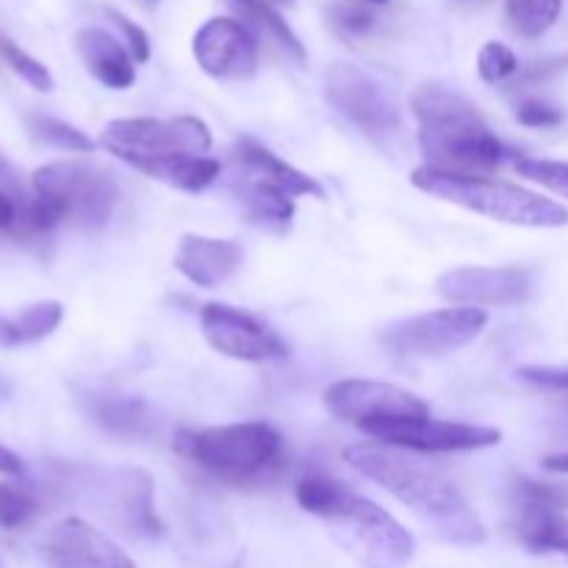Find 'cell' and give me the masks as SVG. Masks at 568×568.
Returning <instances> with one entry per match:
<instances>
[{
  "mask_svg": "<svg viewBox=\"0 0 568 568\" xmlns=\"http://www.w3.org/2000/svg\"><path fill=\"white\" fill-rule=\"evenodd\" d=\"M150 3H155V0H150Z\"/></svg>",
  "mask_w": 568,
  "mask_h": 568,
  "instance_id": "obj_43",
  "label": "cell"
},
{
  "mask_svg": "<svg viewBox=\"0 0 568 568\" xmlns=\"http://www.w3.org/2000/svg\"><path fill=\"white\" fill-rule=\"evenodd\" d=\"M26 471V464H22L20 455L11 453L9 447H3L0 444V475H9V477H17Z\"/></svg>",
  "mask_w": 568,
  "mask_h": 568,
  "instance_id": "obj_37",
  "label": "cell"
},
{
  "mask_svg": "<svg viewBox=\"0 0 568 568\" xmlns=\"http://www.w3.org/2000/svg\"><path fill=\"white\" fill-rule=\"evenodd\" d=\"M231 192L236 194L244 214L255 225L275 233H286L292 227L294 197L288 192H283L277 183H272L270 178L258 175L253 170H244V166H233Z\"/></svg>",
  "mask_w": 568,
  "mask_h": 568,
  "instance_id": "obj_17",
  "label": "cell"
},
{
  "mask_svg": "<svg viewBox=\"0 0 568 568\" xmlns=\"http://www.w3.org/2000/svg\"><path fill=\"white\" fill-rule=\"evenodd\" d=\"M75 50L87 70L109 89H131L136 81L133 55L103 28H81L75 33Z\"/></svg>",
  "mask_w": 568,
  "mask_h": 568,
  "instance_id": "obj_18",
  "label": "cell"
},
{
  "mask_svg": "<svg viewBox=\"0 0 568 568\" xmlns=\"http://www.w3.org/2000/svg\"><path fill=\"white\" fill-rule=\"evenodd\" d=\"M200 325L211 347L227 358L258 364V361H277L288 355V347L272 327L247 311L231 308L225 303L203 305Z\"/></svg>",
  "mask_w": 568,
  "mask_h": 568,
  "instance_id": "obj_11",
  "label": "cell"
},
{
  "mask_svg": "<svg viewBox=\"0 0 568 568\" xmlns=\"http://www.w3.org/2000/svg\"><path fill=\"white\" fill-rule=\"evenodd\" d=\"M39 503L28 488L0 483V530H20L37 516Z\"/></svg>",
  "mask_w": 568,
  "mask_h": 568,
  "instance_id": "obj_29",
  "label": "cell"
},
{
  "mask_svg": "<svg viewBox=\"0 0 568 568\" xmlns=\"http://www.w3.org/2000/svg\"><path fill=\"white\" fill-rule=\"evenodd\" d=\"M33 203V200H31ZM31 209V205H28ZM26 205H20L17 200H11L9 194L0 192V233H11V236H20L22 220L28 214Z\"/></svg>",
  "mask_w": 568,
  "mask_h": 568,
  "instance_id": "obj_36",
  "label": "cell"
},
{
  "mask_svg": "<svg viewBox=\"0 0 568 568\" xmlns=\"http://www.w3.org/2000/svg\"><path fill=\"white\" fill-rule=\"evenodd\" d=\"M270 3H286V6H292L294 0H270Z\"/></svg>",
  "mask_w": 568,
  "mask_h": 568,
  "instance_id": "obj_40",
  "label": "cell"
},
{
  "mask_svg": "<svg viewBox=\"0 0 568 568\" xmlns=\"http://www.w3.org/2000/svg\"><path fill=\"white\" fill-rule=\"evenodd\" d=\"M133 170L144 172L148 178L166 183L172 189L197 194L205 192L220 178L222 164L216 159H209V155H166V159L136 161Z\"/></svg>",
  "mask_w": 568,
  "mask_h": 568,
  "instance_id": "obj_21",
  "label": "cell"
},
{
  "mask_svg": "<svg viewBox=\"0 0 568 568\" xmlns=\"http://www.w3.org/2000/svg\"><path fill=\"white\" fill-rule=\"evenodd\" d=\"M460 3H469V0H460Z\"/></svg>",
  "mask_w": 568,
  "mask_h": 568,
  "instance_id": "obj_42",
  "label": "cell"
},
{
  "mask_svg": "<svg viewBox=\"0 0 568 568\" xmlns=\"http://www.w3.org/2000/svg\"><path fill=\"white\" fill-rule=\"evenodd\" d=\"M87 410L103 430L116 433V436L142 438L150 436L155 427L153 408L142 397L114 392L87 394Z\"/></svg>",
  "mask_w": 568,
  "mask_h": 568,
  "instance_id": "obj_20",
  "label": "cell"
},
{
  "mask_svg": "<svg viewBox=\"0 0 568 568\" xmlns=\"http://www.w3.org/2000/svg\"><path fill=\"white\" fill-rule=\"evenodd\" d=\"M33 203L22 220L20 239L44 236L59 225L98 231L120 200L114 175L94 161H50L31 175Z\"/></svg>",
  "mask_w": 568,
  "mask_h": 568,
  "instance_id": "obj_4",
  "label": "cell"
},
{
  "mask_svg": "<svg viewBox=\"0 0 568 568\" xmlns=\"http://www.w3.org/2000/svg\"><path fill=\"white\" fill-rule=\"evenodd\" d=\"M28 131L42 144H50L55 150H67V153H92L94 150V139H89L87 133L78 131L70 122L55 120V116L48 114L28 116Z\"/></svg>",
  "mask_w": 568,
  "mask_h": 568,
  "instance_id": "obj_26",
  "label": "cell"
},
{
  "mask_svg": "<svg viewBox=\"0 0 568 568\" xmlns=\"http://www.w3.org/2000/svg\"><path fill=\"white\" fill-rule=\"evenodd\" d=\"M514 536L530 552H560L568 558V516L558 510L521 508L514 521Z\"/></svg>",
  "mask_w": 568,
  "mask_h": 568,
  "instance_id": "obj_22",
  "label": "cell"
},
{
  "mask_svg": "<svg viewBox=\"0 0 568 568\" xmlns=\"http://www.w3.org/2000/svg\"><path fill=\"white\" fill-rule=\"evenodd\" d=\"M325 98L342 116L366 133H392L399 128V109L392 94L366 70L336 61L325 72Z\"/></svg>",
  "mask_w": 568,
  "mask_h": 568,
  "instance_id": "obj_10",
  "label": "cell"
},
{
  "mask_svg": "<svg viewBox=\"0 0 568 568\" xmlns=\"http://www.w3.org/2000/svg\"><path fill=\"white\" fill-rule=\"evenodd\" d=\"M0 59H3L6 64H9V70L17 72L28 87L37 89V92H50V89H53V75H50L48 67L6 37H0Z\"/></svg>",
  "mask_w": 568,
  "mask_h": 568,
  "instance_id": "obj_28",
  "label": "cell"
},
{
  "mask_svg": "<svg viewBox=\"0 0 568 568\" xmlns=\"http://www.w3.org/2000/svg\"><path fill=\"white\" fill-rule=\"evenodd\" d=\"M364 3H375V6H381V3H388V0H364Z\"/></svg>",
  "mask_w": 568,
  "mask_h": 568,
  "instance_id": "obj_39",
  "label": "cell"
},
{
  "mask_svg": "<svg viewBox=\"0 0 568 568\" xmlns=\"http://www.w3.org/2000/svg\"><path fill=\"white\" fill-rule=\"evenodd\" d=\"M50 568H136L131 558L98 527L83 519H64L44 538Z\"/></svg>",
  "mask_w": 568,
  "mask_h": 568,
  "instance_id": "obj_15",
  "label": "cell"
},
{
  "mask_svg": "<svg viewBox=\"0 0 568 568\" xmlns=\"http://www.w3.org/2000/svg\"><path fill=\"white\" fill-rule=\"evenodd\" d=\"M194 59L211 78H247L258 70V39L233 17H211L192 39Z\"/></svg>",
  "mask_w": 568,
  "mask_h": 568,
  "instance_id": "obj_13",
  "label": "cell"
},
{
  "mask_svg": "<svg viewBox=\"0 0 568 568\" xmlns=\"http://www.w3.org/2000/svg\"><path fill=\"white\" fill-rule=\"evenodd\" d=\"M0 192L9 194L11 200H17V203L26 205V209L31 205V200H33V192L28 194V189H26V183H22L20 172H17V166L11 164V161L6 159L3 153H0Z\"/></svg>",
  "mask_w": 568,
  "mask_h": 568,
  "instance_id": "obj_35",
  "label": "cell"
},
{
  "mask_svg": "<svg viewBox=\"0 0 568 568\" xmlns=\"http://www.w3.org/2000/svg\"><path fill=\"white\" fill-rule=\"evenodd\" d=\"M514 499L521 508L538 510H568V483H544L530 480V477H516L514 480Z\"/></svg>",
  "mask_w": 568,
  "mask_h": 568,
  "instance_id": "obj_27",
  "label": "cell"
},
{
  "mask_svg": "<svg viewBox=\"0 0 568 568\" xmlns=\"http://www.w3.org/2000/svg\"><path fill=\"white\" fill-rule=\"evenodd\" d=\"M233 166H244V170H253L258 175L270 178L272 183L288 192L292 197H300V194H311V197H325V189H322L320 181H314L311 175L300 172L297 166L286 164L281 155L272 153L270 148H264L255 139H239L236 148L231 150Z\"/></svg>",
  "mask_w": 568,
  "mask_h": 568,
  "instance_id": "obj_19",
  "label": "cell"
},
{
  "mask_svg": "<svg viewBox=\"0 0 568 568\" xmlns=\"http://www.w3.org/2000/svg\"><path fill=\"white\" fill-rule=\"evenodd\" d=\"M488 325L483 308H444L388 325L381 344L397 358H442L475 342Z\"/></svg>",
  "mask_w": 568,
  "mask_h": 568,
  "instance_id": "obj_8",
  "label": "cell"
},
{
  "mask_svg": "<svg viewBox=\"0 0 568 568\" xmlns=\"http://www.w3.org/2000/svg\"><path fill=\"white\" fill-rule=\"evenodd\" d=\"M294 494L300 508L327 521L333 538L364 568H403L414 558L410 532L386 508L349 494L342 483L303 477Z\"/></svg>",
  "mask_w": 568,
  "mask_h": 568,
  "instance_id": "obj_3",
  "label": "cell"
},
{
  "mask_svg": "<svg viewBox=\"0 0 568 568\" xmlns=\"http://www.w3.org/2000/svg\"><path fill=\"white\" fill-rule=\"evenodd\" d=\"M544 469L558 471V475H568V453H558L544 458Z\"/></svg>",
  "mask_w": 568,
  "mask_h": 568,
  "instance_id": "obj_38",
  "label": "cell"
},
{
  "mask_svg": "<svg viewBox=\"0 0 568 568\" xmlns=\"http://www.w3.org/2000/svg\"><path fill=\"white\" fill-rule=\"evenodd\" d=\"M516 120L527 128H555L564 122V111L544 103V100H525V103L516 109Z\"/></svg>",
  "mask_w": 568,
  "mask_h": 568,
  "instance_id": "obj_33",
  "label": "cell"
},
{
  "mask_svg": "<svg viewBox=\"0 0 568 568\" xmlns=\"http://www.w3.org/2000/svg\"><path fill=\"white\" fill-rule=\"evenodd\" d=\"M109 17H111V22H114V26L120 28L122 33H125L128 48H131L133 61L144 64V61L150 59V37H148V31H144L142 26H136V22L128 20L125 14H120V11H114V9H109Z\"/></svg>",
  "mask_w": 568,
  "mask_h": 568,
  "instance_id": "obj_34",
  "label": "cell"
},
{
  "mask_svg": "<svg viewBox=\"0 0 568 568\" xmlns=\"http://www.w3.org/2000/svg\"><path fill=\"white\" fill-rule=\"evenodd\" d=\"M227 3L236 6L239 14H242L244 20L253 22V28L264 31L277 48L286 50V55H292V59L297 61H305L303 42H300L297 33L288 28V22L277 14V9H272L270 0H227Z\"/></svg>",
  "mask_w": 568,
  "mask_h": 568,
  "instance_id": "obj_24",
  "label": "cell"
},
{
  "mask_svg": "<svg viewBox=\"0 0 568 568\" xmlns=\"http://www.w3.org/2000/svg\"><path fill=\"white\" fill-rule=\"evenodd\" d=\"M516 172L530 178L532 183L552 189V192L568 197V161H549V159H516Z\"/></svg>",
  "mask_w": 568,
  "mask_h": 568,
  "instance_id": "obj_31",
  "label": "cell"
},
{
  "mask_svg": "<svg viewBox=\"0 0 568 568\" xmlns=\"http://www.w3.org/2000/svg\"><path fill=\"white\" fill-rule=\"evenodd\" d=\"M331 22L338 33H344V37H366V33H372V28L377 26V17L375 11L366 9V6L336 3L331 9Z\"/></svg>",
  "mask_w": 568,
  "mask_h": 568,
  "instance_id": "obj_32",
  "label": "cell"
},
{
  "mask_svg": "<svg viewBox=\"0 0 568 568\" xmlns=\"http://www.w3.org/2000/svg\"><path fill=\"white\" fill-rule=\"evenodd\" d=\"M532 275L525 266H464L438 277V294L449 303L499 308L530 297Z\"/></svg>",
  "mask_w": 568,
  "mask_h": 568,
  "instance_id": "obj_14",
  "label": "cell"
},
{
  "mask_svg": "<svg viewBox=\"0 0 568 568\" xmlns=\"http://www.w3.org/2000/svg\"><path fill=\"white\" fill-rule=\"evenodd\" d=\"M366 436L410 453H471L499 444L497 427L464 425V422H442L430 416H408V419H381L361 425Z\"/></svg>",
  "mask_w": 568,
  "mask_h": 568,
  "instance_id": "obj_9",
  "label": "cell"
},
{
  "mask_svg": "<svg viewBox=\"0 0 568 568\" xmlns=\"http://www.w3.org/2000/svg\"><path fill=\"white\" fill-rule=\"evenodd\" d=\"M172 449L231 488L266 483L283 464L281 433L264 422L181 430Z\"/></svg>",
  "mask_w": 568,
  "mask_h": 568,
  "instance_id": "obj_5",
  "label": "cell"
},
{
  "mask_svg": "<svg viewBox=\"0 0 568 568\" xmlns=\"http://www.w3.org/2000/svg\"><path fill=\"white\" fill-rule=\"evenodd\" d=\"M564 422H566V425H568V403L564 405Z\"/></svg>",
  "mask_w": 568,
  "mask_h": 568,
  "instance_id": "obj_41",
  "label": "cell"
},
{
  "mask_svg": "<svg viewBox=\"0 0 568 568\" xmlns=\"http://www.w3.org/2000/svg\"><path fill=\"white\" fill-rule=\"evenodd\" d=\"M410 183L438 200L469 209L488 220L508 222L521 227H564L568 225V209L552 197L521 189L516 183L494 181L483 175H455L436 166H416Z\"/></svg>",
  "mask_w": 568,
  "mask_h": 568,
  "instance_id": "obj_6",
  "label": "cell"
},
{
  "mask_svg": "<svg viewBox=\"0 0 568 568\" xmlns=\"http://www.w3.org/2000/svg\"><path fill=\"white\" fill-rule=\"evenodd\" d=\"M519 61H516L514 50L503 42H486L477 53V72L486 83H503L510 75H516Z\"/></svg>",
  "mask_w": 568,
  "mask_h": 568,
  "instance_id": "obj_30",
  "label": "cell"
},
{
  "mask_svg": "<svg viewBox=\"0 0 568 568\" xmlns=\"http://www.w3.org/2000/svg\"><path fill=\"white\" fill-rule=\"evenodd\" d=\"M344 460L366 480L386 488L405 508L422 516L444 541L464 544V547L486 541V527L477 519L464 494L442 475L410 460L408 455L392 453L375 444H353L344 449Z\"/></svg>",
  "mask_w": 568,
  "mask_h": 568,
  "instance_id": "obj_1",
  "label": "cell"
},
{
  "mask_svg": "<svg viewBox=\"0 0 568 568\" xmlns=\"http://www.w3.org/2000/svg\"><path fill=\"white\" fill-rule=\"evenodd\" d=\"M410 109L419 120V148L427 166L455 175H486L505 159L508 148L494 136L469 98L444 83L427 81L410 94Z\"/></svg>",
  "mask_w": 568,
  "mask_h": 568,
  "instance_id": "obj_2",
  "label": "cell"
},
{
  "mask_svg": "<svg viewBox=\"0 0 568 568\" xmlns=\"http://www.w3.org/2000/svg\"><path fill=\"white\" fill-rule=\"evenodd\" d=\"M564 0H505V20L521 39H538L558 22Z\"/></svg>",
  "mask_w": 568,
  "mask_h": 568,
  "instance_id": "obj_25",
  "label": "cell"
},
{
  "mask_svg": "<svg viewBox=\"0 0 568 568\" xmlns=\"http://www.w3.org/2000/svg\"><path fill=\"white\" fill-rule=\"evenodd\" d=\"M242 247L233 239H211L186 233L178 244L175 270L203 288H214L236 275L242 266Z\"/></svg>",
  "mask_w": 568,
  "mask_h": 568,
  "instance_id": "obj_16",
  "label": "cell"
},
{
  "mask_svg": "<svg viewBox=\"0 0 568 568\" xmlns=\"http://www.w3.org/2000/svg\"><path fill=\"white\" fill-rule=\"evenodd\" d=\"M64 320V308L55 300L33 303L14 316H0V344L3 347H20V344H37L48 338Z\"/></svg>",
  "mask_w": 568,
  "mask_h": 568,
  "instance_id": "obj_23",
  "label": "cell"
},
{
  "mask_svg": "<svg viewBox=\"0 0 568 568\" xmlns=\"http://www.w3.org/2000/svg\"><path fill=\"white\" fill-rule=\"evenodd\" d=\"M100 144L111 155L125 164L166 155H203L211 150V131L197 116H133V120H114L100 133Z\"/></svg>",
  "mask_w": 568,
  "mask_h": 568,
  "instance_id": "obj_7",
  "label": "cell"
},
{
  "mask_svg": "<svg viewBox=\"0 0 568 568\" xmlns=\"http://www.w3.org/2000/svg\"><path fill=\"white\" fill-rule=\"evenodd\" d=\"M325 408L336 419L366 422L408 419V416H430L427 405L416 394L381 381H338L325 388Z\"/></svg>",
  "mask_w": 568,
  "mask_h": 568,
  "instance_id": "obj_12",
  "label": "cell"
}]
</instances>
